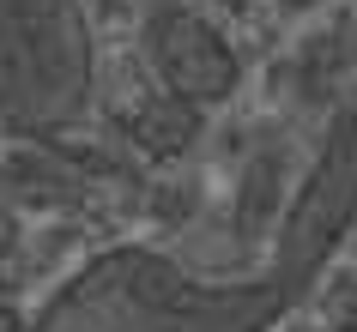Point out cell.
Returning <instances> with one entry per match:
<instances>
[{
    "instance_id": "1",
    "label": "cell",
    "mask_w": 357,
    "mask_h": 332,
    "mask_svg": "<svg viewBox=\"0 0 357 332\" xmlns=\"http://www.w3.org/2000/svg\"><path fill=\"white\" fill-rule=\"evenodd\" d=\"M291 308L273 278H206L158 248L85 260L31 332H266Z\"/></svg>"
},
{
    "instance_id": "2",
    "label": "cell",
    "mask_w": 357,
    "mask_h": 332,
    "mask_svg": "<svg viewBox=\"0 0 357 332\" xmlns=\"http://www.w3.org/2000/svg\"><path fill=\"white\" fill-rule=\"evenodd\" d=\"M97 97L91 0H0V127L49 139Z\"/></svg>"
},
{
    "instance_id": "3",
    "label": "cell",
    "mask_w": 357,
    "mask_h": 332,
    "mask_svg": "<svg viewBox=\"0 0 357 332\" xmlns=\"http://www.w3.org/2000/svg\"><path fill=\"white\" fill-rule=\"evenodd\" d=\"M357 223V103L327 121L315 145V164L303 175V187L291 193L279 218V242H273V284L284 302H303L315 290L321 266L339 254V242L351 236Z\"/></svg>"
},
{
    "instance_id": "4",
    "label": "cell",
    "mask_w": 357,
    "mask_h": 332,
    "mask_svg": "<svg viewBox=\"0 0 357 332\" xmlns=\"http://www.w3.org/2000/svg\"><path fill=\"white\" fill-rule=\"evenodd\" d=\"M146 61L164 85V97L188 103V109L225 103L243 79V61H236L230 37L188 6H158L146 19Z\"/></svg>"
},
{
    "instance_id": "5",
    "label": "cell",
    "mask_w": 357,
    "mask_h": 332,
    "mask_svg": "<svg viewBox=\"0 0 357 332\" xmlns=\"http://www.w3.org/2000/svg\"><path fill=\"white\" fill-rule=\"evenodd\" d=\"M194 133H200V109L176 103V97H151V103L133 109V139H139L146 151H158V157L194 145Z\"/></svg>"
}]
</instances>
